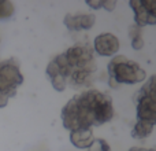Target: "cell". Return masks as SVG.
Returning a JSON list of instances; mask_svg holds the SVG:
<instances>
[{
  "label": "cell",
  "instance_id": "obj_1",
  "mask_svg": "<svg viewBox=\"0 0 156 151\" xmlns=\"http://www.w3.org/2000/svg\"><path fill=\"white\" fill-rule=\"evenodd\" d=\"M114 117L112 99L97 89H86L71 98L62 109L60 118L67 131L100 127Z\"/></svg>",
  "mask_w": 156,
  "mask_h": 151
},
{
  "label": "cell",
  "instance_id": "obj_2",
  "mask_svg": "<svg viewBox=\"0 0 156 151\" xmlns=\"http://www.w3.org/2000/svg\"><path fill=\"white\" fill-rule=\"evenodd\" d=\"M54 61L58 66V73L65 78L66 83L73 73L85 72L93 74L97 69L93 50L89 46H82V44H76L70 47L60 55H56Z\"/></svg>",
  "mask_w": 156,
  "mask_h": 151
},
{
  "label": "cell",
  "instance_id": "obj_3",
  "mask_svg": "<svg viewBox=\"0 0 156 151\" xmlns=\"http://www.w3.org/2000/svg\"><path fill=\"white\" fill-rule=\"evenodd\" d=\"M108 84L111 88H118L121 84H137L147 78L144 69L134 61L127 59L123 55H116L107 66Z\"/></svg>",
  "mask_w": 156,
  "mask_h": 151
},
{
  "label": "cell",
  "instance_id": "obj_4",
  "mask_svg": "<svg viewBox=\"0 0 156 151\" xmlns=\"http://www.w3.org/2000/svg\"><path fill=\"white\" fill-rule=\"evenodd\" d=\"M23 83V76L19 70L16 59L10 58L0 62V109L5 107L8 99L16 94V89Z\"/></svg>",
  "mask_w": 156,
  "mask_h": 151
},
{
  "label": "cell",
  "instance_id": "obj_5",
  "mask_svg": "<svg viewBox=\"0 0 156 151\" xmlns=\"http://www.w3.org/2000/svg\"><path fill=\"white\" fill-rule=\"evenodd\" d=\"M137 121H143L155 127L156 125V100L154 98L137 92L134 95Z\"/></svg>",
  "mask_w": 156,
  "mask_h": 151
},
{
  "label": "cell",
  "instance_id": "obj_6",
  "mask_svg": "<svg viewBox=\"0 0 156 151\" xmlns=\"http://www.w3.org/2000/svg\"><path fill=\"white\" fill-rule=\"evenodd\" d=\"M93 51L100 57H114L119 51V40L112 33H101L93 41Z\"/></svg>",
  "mask_w": 156,
  "mask_h": 151
},
{
  "label": "cell",
  "instance_id": "obj_7",
  "mask_svg": "<svg viewBox=\"0 0 156 151\" xmlns=\"http://www.w3.org/2000/svg\"><path fill=\"white\" fill-rule=\"evenodd\" d=\"M96 22V15L92 14H66L63 24L70 32H80L93 28Z\"/></svg>",
  "mask_w": 156,
  "mask_h": 151
},
{
  "label": "cell",
  "instance_id": "obj_8",
  "mask_svg": "<svg viewBox=\"0 0 156 151\" xmlns=\"http://www.w3.org/2000/svg\"><path fill=\"white\" fill-rule=\"evenodd\" d=\"M93 140H94V136H93L92 128L77 129L70 132V142L77 149H88Z\"/></svg>",
  "mask_w": 156,
  "mask_h": 151
},
{
  "label": "cell",
  "instance_id": "obj_9",
  "mask_svg": "<svg viewBox=\"0 0 156 151\" xmlns=\"http://www.w3.org/2000/svg\"><path fill=\"white\" fill-rule=\"evenodd\" d=\"M152 131H154L152 125L147 124V122H143V121H137L132 131V138L133 139H145L151 135Z\"/></svg>",
  "mask_w": 156,
  "mask_h": 151
},
{
  "label": "cell",
  "instance_id": "obj_10",
  "mask_svg": "<svg viewBox=\"0 0 156 151\" xmlns=\"http://www.w3.org/2000/svg\"><path fill=\"white\" fill-rule=\"evenodd\" d=\"M129 36L132 40V47L134 50H141L144 47V39H143V33H141V28L137 25H132L129 28Z\"/></svg>",
  "mask_w": 156,
  "mask_h": 151
},
{
  "label": "cell",
  "instance_id": "obj_11",
  "mask_svg": "<svg viewBox=\"0 0 156 151\" xmlns=\"http://www.w3.org/2000/svg\"><path fill=\"white\" fill-rule=\"evenodd\" d=\"M140 3L148 15L149 25H156V2L155 0H140Z\"/></svg>",
  "mask_w": 156,
  "mask_h": 151
},
{
  "label": "cell",
  "instance_id": "obj_12",
  "mask_svg": "<svg viewBox=\"0 0 156 151\" xmlns=\"http://www.w3.org/2000/svg\"><path fill=\"white\" fill-rule=\"evenodd\" d=\"M15 11V7L11 2H0V19L10 18Z\"/></svg>",
  "mask_w": 156,
  "mask_h": 151
},
{
  "label": "cell",
  "instance_id": "obj_13",
  "mask_svg": "<svg viewBox=\"0 0 156 151\" xmlns=\"http://www.w3.org/2000/svg\"><path fill=\"white\" fill-rule=\"evenodd\" d=\"M88 151H111V147L104 139H94L88 147Z\"/></svg>",
  "mask_w": 156,
  "mask_h": 151
},
{
  "label": "cell",
  "instance_id": "obj_14",
  "mask_svg": "<svg viewBox=\"0 0 156 151\" xmlns=\"http://www.w3.org/2000/svg\"><path fill=\"white\" fill-rule=\"evenodd\" d=\"M49 81H51L52 87L55 88V91H58V92H63L66 88H67V83H66V80L60 74L55 76V77L51 78Z\"/></svg>",
  "mask_w": 156,
  "mask_h": 151
},
{
  "label": "cell",
  "instance_id": "obj_15",
  "mask_svg": "<svg viewBox=\"0 0 156 151\" xmlns=\"http://www.w3.org/2000/svg\"><path fill=\"white\" fill-rule=\"evenodd\" d=\"M86 4H88L90 8H93V10H99V8H103V2H101V0H97V2L86 0Z\"/></svg>",
  "mask_w": 156,
  "mask_h": 151
},
{
  "label": "cell",
  "instance_id": "obj_16",
  "mask_svg": "<svg viewBox=\"0 0 156 151\" xmlns=\"http://www.w3.org/2000/svg\"><path fill=\"white\" fill-rule=\"evenodd\" d=\"M115 7H116V2H112V0L103 2V8H105L107 11H112Z\"/></svg>",
  "mask_w": 156,
  "mask_h": 151
},
{
  "label": "cell",
  "instance_id": "obj_17",
  "mask_svg": "<svg viewBox=\"0 0 156 151\" xmlns=\"http://www.w3.org/2000/svg\"><path fill=\"white\" fill-rule=\"evenodd\" d=\"M129 151H156L154 149H143V147H133V149H130Z\"/></svg>",
  "mask_w": 156,
  "mask_h": 151
}]
</instances>
